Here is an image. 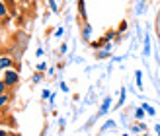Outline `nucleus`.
I'll use <instances>...</instances> for the list:
<instances>
[{"label": "nucleus", "mask_w": 160, "mask_h": 136, "mask_svg": "<svg viewBox=\"0 0 160 136\" xmlns=\"http://www.w3.org/2000/svg\"><path fill=\"white\" fill-rule=\"evenodd\" d=\"M4 84L8 86V87H12V86H16L20 82V76H18V72H14V70H10V68H6V72H4Z\"/></svg>", "instance_id": "nucleus-1"}, {"label": "nucleus", "mask_w": 160, "mask_h": 136, "mask_svg": "<svg viewBox=\"0 0 160 136\" xmlns=\"http://www.w3.org/2000/svg\"><path fill=\"white\" fill-rule=\"evenodd\" d=\"M12 66V59L10 57H0V70H6Z\"/></svg>", "instance_id": "nucleus-2"}, {"label": "nucleus", "mask_w": 160, "mask_h": 136, "mask_svg": "<svg viewBox=\"0 0 160 136\" xmlns=\"http://www.w3.org/2000/svg\"><path fill=\"white\" fill-rule=\"evenodd\" d=\"M90 35H92V26H90V23H86L84 29H82V39H84V41H88Z\"/></svg>", "instance_id": "nucleus-3"}, {"label": "nucleus", "mask_w": 160, "mask_h": 136, "mask_svg": "<svg viewBox=\"0 0 160 136\" xmlns=\"http://www.w3.org/2000/svg\"><path fill=\"white\" fill-rule=\"evenodd\" d=\"M8 101H10V95H8L6 91H4V93H0V111H2V109L8 105Z\"/></svg>", "instance_id": "nucleus-4"}, {"label": "nucleus", "mask_w": 160, "mask_h": 136, "mask_svg": "<svg viewBox=\"0 0 160 136\" xmlns=\"http://www.w3.org/2000/svg\"><path fill=\"white\" fill-rule=\"evenodd\" d=\"M109 103H111V97H106L102 103V107H100V113L98 115H103V113H108V109H109Z\"/></svg>", "instance_id": "nucleus-5"}, {"label": "nucleus", "mask_w": 160, "mask_h": 136, "mask_svg": "<svg viewBox=\"0 0 160 136\" xmlns=\"http://www.w3.org/2000/svg\"><path fill=\"white\" fill-rule=\"evenodd\" d=\"M135 76H137V86H139V87H142V72H141V70H137V72H135Z\"/></svg>", "instance_id": "nucleus-6"}, {"label": "nucleus", "mask_w": 160, "mask_h": 136, "mask_svg": "<svg viewBox=\"0 0 160 136\" xmlns=\"http://www.w3.org/2000/svg\"><path fill=\"white\" fill-rule=\"evenodd\" d=\"M142 109H145V113H148V115H154V107H150L148 103H145V105H142Z\"/></svg>", "instance_id": "nucleus-7"}, {"label": "nucleus", "mask_w": 160, "mask_h": 136, "mask_svg": "<svg viewBox=\"0 0 160 136\" xmlns=\"http://www.w3.org/2000/svg\"><path fill=\"white\" fill-rule=\"evenodd\" d=\"M135 117H137L139 121H141V119L145 117V109H142V107H141V109H137V111H135Z\"/></svg>", "instance_id": "nucleus-8"}, {"label": "nucleus", "mask_w": 160, "mask_h": 136, "mask_svg": "<svg viewBox=\"0 0 160 136\" xmlns=\"http://www.w3.org/2000/svg\"><path fill=\"white\" fill-rule=\"evenodd\" d=\"M145 54H147V57L150 54V41H148V37L145 39Z\"/></svg>", "instance_id": "nucleus-9"}, {"label": "nucleus", "mask_w": 160, "mask_h": 136, "mask_svg": "<svg viewBox=\"0 0 160 136\" xmlns=\"http://www.w3.org/2000/svg\"><path fill=\"white\" fill-rule=\"evenodd\" d=\"M8 14V10H6V4L2 2V0H0V16H6Z\"/></svg>", "instance_id": "nucleus-10"}, {"label": "nucleus", "mask_w": 160, "mask_h": 136, "mask_svg": "<svg viewBox=\"0 0 160 136\" xmlns=\"http://www.w3.org/2000/svg\"><path fill=\"white\" fill-rule=\"evenodd\" d=\"M6 90H8V86L4 84V80H0V93H4Z\"/></svg>", "instance_id": "nucleus-11"}, {"label": "nucleus", "mask_w": 160, "mask_h": 136, "mask_svg": "<svg viewBox=\"0 0 160 136\" xmlns=\"http://www.w3.org/2000/svg\"><path fill=\"white\" fill-rule=\"evenodd\" d=\"M106 57H109V51H102V53H98V59H106Z\"/></svg>", "instance_id": "nucleus-12"}, {"label": "nucleus", "mask_w": 160, "mask_h": 136, "mask_svg": "<svg viewBox=\"0 0 160 136\" xmlns=\"http://www.w3.org/2000/svg\"><path fill=\"white\" fill-rule=\"evenodd\" d=\"M49 6H51L53 12H57V4H55V0H49Z\"/></svg>", "instance_id": "nucleus-13"}, {"label": "nucleus", "mask_w": 160, "mask_h": 136, "mask_svg": "<svg viewBox=\"0 0 160 136\" xmlns=\"http://www.w3.org/2000/svg\"><path fill=\"white\" fill-rule=\"evenodd\" d=\"M156 132H158V134H160V124H156Z\"/></svg>", "instance_id": "nucleus-14"}, {"label": "nucleus", "mask_w": 160, "mask_h": 136, "mask_svg": "<svg viewBox=\"0 0 160 136\" xmlns=\"http://www.w3.org/2000/svg\"><path fill=\"white\" fill-rule=\"evenodd\" d=\"M0 51H2V45H0Z\"/></svg>", "instance_id": "nucleus-15"}]
</instances>
